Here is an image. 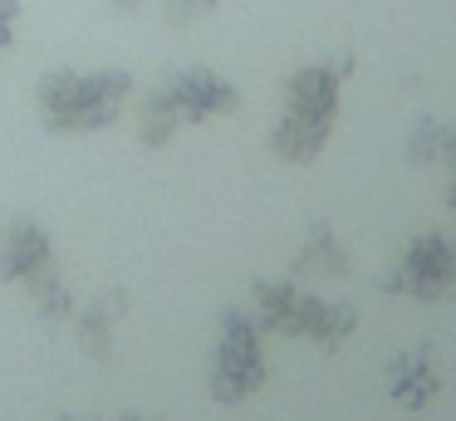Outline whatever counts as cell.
<instances>
[{
    "label": "cell",
    "mask_w": 456,
    "mask_h": 421,
    "mask_svg": "<svg viewBox=\"0 0 456 421\" xmlns=\"http://www.w3.org/2000/svg\"><path fill=\"white\" fill-rule=\"evenodd\" d=\"M133 98V74L123 69H50L35 84V103L50 133H99V127L118 123L123 103Z\"/></svg>",
    "instance_id": "1"
},
{
    "label": "cell",
    "mask_w": 456,
    "mask_h": 421,
    "mask_svg": "<svg viewBox=\"0 0 456 421\" xmlns=\"http://www.w3.org/2000/svg\"><path fill=\"white\" fill-rule=\"evenodd\" d=\"M250 299H256V323L260 328L285 333V338H309V343H319V348H329V352H334L358 323V313L348 309V304L314 299V294H305L289 279H256Z\"/></svg>",
    "instance_id": "2"
},
{
    "label": "cell",
    "mask_w": 456,
    "mask_h": 421,
    "mask_svg": "<svg viewBox=\"0 0 456 421\" xmlns=\"http://www.w3.org/2000/svg\"><path fill=\"white\" fill-rule=\"evenodd\" d=\"M338 113V78L329 69H299L285 88V117L270 133V147L285 162H309L334 133Z\"/></svg>",
    "instance_id": "3"
},
{
    "label": "cell",
    "mask_w": 456,
    "mask_h": 421,
    "mask_svg": "<svg viewBox=\"0 0 456 421\" xmlns=\"http://www.w3.org/2000/svg\"><path fill=\"white\" fill-rule=\"evenodd\" d=\"M270 377L265 348H260V323L240 309L221 313V338H216V362H211V397L221 407L256 397Z\"/></svg>",
    "instance_id": "4"
},
{
    "label": "cell",
    "mask_w": 456,
    "mask_h": 421,
    "mask_svg": "<svg viewBox=\"0 0 456 421\" xmlns=\"http://www.w3.org/2000/svg\"><path fill=\"white\" fill-rule=\"evenodd\" d=\"M383 289L412 294V299H446V294H456V245L436 231L417 235L407 245L403 264L383 279Z\"/></svg>",
    "instance_id": "5"
},
{
    "label": "cell",
    "mask_w": 456,
    "mask_h": 421,
    "mask_svg": "<svg viewBox=\"0 0 456 421\" xmlns=\"http://www.w3.org/2000/svg\"><path fill=\"white\" fill-rule=\"evenodd\" d=\"M162 93L177 108L182 123H211L221 113H236V103H240L236 88L221 74H211V69H177V74H167Z\"/></svg>",
    "instance_id": "6"
},
{
    "label": "cell",
    "mask_w": 456,
    "mask_h": 421,
    "mask_svg": "<svg viewBox=\"0 0 456 421\" xmlns=\"http://www.w3.org/2000/svg\"><path fill=\"white\" fill-rule=\"evenodd\" d=\"M45 264H54V240L40 221L15 215V221L0 225V284H25Z\"/></svg>",
    "instance_id": "7"
},
{
    "label": "cell",
    "mask_w": 456,
    "mask_h": 421,
    "mask_svg": "<svg viewBox=\"0 0 456 421\" xmlns=\"http://www.w3.org/2000/svg\"><path fill=\"white\" fill-rule=\"evenodd\" d=\"M123 319H128V294H123V289L94 294V299L79 309V319H74V333H79V352H84V358L109 362L113 348H118Z\"/></svg>",
    "instance_id": "8"
},
{
    "label": "cell",
    "mask_w": 456,
    "mask_h": 421,
    "mask_svg": "<svg viewBox=\"0 0 456 421\" xmlns=\"http://www.w3.org/2000/svg\"><path fill=\"white\" fill-rule=\"evenodd\" d=\"M436 387H442V377H436V358L427 348L403 352V358L387 368V397L407 411H422L427 401L436 397Z\"/></svg>",
    "instance_id": "9"
},
{
    "label": "cell",
    "mask_w": 456,
    "mask_h": 421,
    "mask_svg": "<svg viewBox=\"0 0 456 421\" xmlns=\"http://www.w3.org/2000/svg\"><path fill=\"white\" fill-rule=\"evenodd\" d=\"M25 289H30V304H35V313H40L45 323L74 319V294H69V279L60 274V264H45V270H35L30 279H25Z\"/></svg>",
    "instance_id": "10"
},
{
    "label": "cell",
    "mask_w": 456,
    "mask_h": 421,
    "mask_svg": "<svg viewBox=\"0 0 456 421\" xmlns=\"http://www.w3.org/2000/svg\"><path fill=\"white\" fill-rule=\"evenodd\" d=\"M295 270L299 274H329V279H344L348 274V250L334 240L329 225H314L305 240V250L295 255Z\"/></svg>",
    "instance_id": "11"
},
{
    "label": "cell",
    "mask_w": 456,
    "mask_h": 421,
    "mask_svg": "<svg viewBox=\"0 0 456 421\" xmlns=\"http://www.w3.org/2000/svg\"><path fill=\"white\" fill-rule=\"evenodd\" d=\"M177 127H182V117H177V108L167 103L162 88L142 93V103H138V137H142V147H167L172 137H177Z\"/></svg>",
    "instance_id": "12"
},
{
    "label": "cell",
    "mask_w": 456,
    "mask_h": 421,
    "mask_svg": "<svg viewBox=\"0 0 456 421\" xmlns=\"http://www.w3.org/2000/svg\"><path fill=\"white\" fill-rule=\"evenodd\" d=\"M162 20L167 25H187V20H197V15H207V10H216V0H162Z\"/></svg>",
    "instance_id": "13"
},
{
    "label": "cell",
    "mask_w": 456,
    "mask_h": 421,
    "mask_svg": "<svg viewBox=\"0 0 456 421\" xmlns=\"http://www.w3.org/2000/svg\"><path fill=\"white\" fill-rule=\"evenodd\" d=\"M15 20H20V0H0V49L15 39Z\"/></svg>",
    "instance_id": "14"
},
{
    "label": "cell",
    "mask_w": 456,
    "mask_h": 421,
    "mask_svg": "<svg viewBox=\"0 0 456 421\" xmlns=\"http://www.w3.org/2000/svg\"><path fill=\"white\" fill-rule=\"evenodd\" d=\"M60 421H148L138 411H118V417H60Z\"/></svg>",
    "instance_id": "15"
},
{
    "label": "cell",
    "mask_w": 456,
    "mask_h": 421,
    "mask_svg": "<svg viewBox=\"0 0 456 421\" xmlns=\"http://www.w3.org/2000/svg\"><path fill=\"white\" fill-rule=\"evenodd\" d=\"M142 5V0H118V10H138Z\"/></svg>",
    "instance_id": "16"
},
{
    "label": "cell",
    "mask_w": 456,
    "mask_h": 421,
    "mask_svg": "<svg viewBox=\"0 0 456 421\" xmlns=\"http://www.w3.org/2000/svg\"><path fill=\"white\" fill-rule=\"evenodd\" d=\"M452 206H456V186H452Z\"/></svg>",
    "instance_id": "17"
}]
</instances>
